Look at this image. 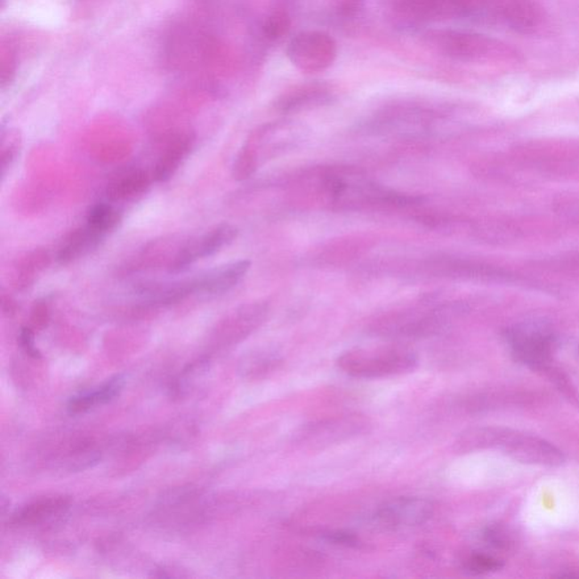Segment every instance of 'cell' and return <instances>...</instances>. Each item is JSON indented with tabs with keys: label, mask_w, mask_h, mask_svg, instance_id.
<instances>
[{
	"label": "cell",
	"mask_w": 579,
	"mask_h": 579,
	"mask_svg": "<svg viewBox=\"0 0 579 579\" xmlns=\"http://www.w3.org/2000/svg\"><path fill=\"white\" fill-rule=\"evenodd\" d=\"M334 98V92L330 85L324 83H305L291 87L283 92L275 101L274 107L282 114L314 109L330 103Z\"/></svg>",
	"instance_id": "obj_13"
},
{
	"label": "cell",
	"mask_w": 579,
	"mask_h": 579,
	"mask_svg": "<svg viewBox=\"0 0 579 579\" xmlns=\"http://www.w3.org/2000/svg\"><path fill=\"white\" fill-rule=\"evenodd\" d=\"M19 342L20 348L33 359H41V352L36 347L35 330L31 327H23L20 332Z\"/></svg>",
	"instance_id": "obj_30"
},
{
	"label": "cell",
	"mask_w": 579,
	"mask_h": 579,
	"mask_svg": "<svg viewBox=\"0 0 579 579\" xmlns=\"http://www.w3.org/2000/svg\"><path fill=\"white\" fill-rule=\"evenodd\" d=\"M260 157L255 149L250 148L245 144L240 149L238 156L236 157L235 162L232 166V177L237 181H247L250 177L253 176L256 173L258 166H260Z\"/></svg>",
	"instance_id": "obj_25"
},
{
	"label": "cell",
	"mask_w": 579,
	"mask_h": 579,
	"mask_svg": "<svg viewBox=\"0 0 579 579\" xmlns=\"http://www.w3.org/2000/svg\"><path fill=\"white\" fill-rule=\"evenodd\" d=\"M483 537H485L487 543L495 549L507 550L511 544L510 535L498 525L487 527L485 533H483Z\"/></svg>",
	"instance_id": "obj_28"
},
{
	"label": "cell",
	"mask_w": 579,
	"mask_h": 579,
	"mask_svg": "<svg viewBox=\"0 0 579 579\" xmlns=\"http://www.w3.org/2000/svg\"><path fill=\"white\" fill-rule=\"evenodd\" d=\"M337 52L334 37L316 30L298 33L286 47L287 60L306 74H318L330 68L336 60Z\"/></svg>",
	"instance_id": "obj_8"
},
{
	"label": "cell",
	"mask_w": 579,
	"mask_h": 579,
	"mask_svg": "<svg viewBox=\"0 0 579 579\" xmlns=\"http://www.w3.org/2000/svg\"><path fill=\"white\" fill-rule=\"evenodd\" d=\"M291 28V15L286 7L278 5L269 12L262 25V32L266 39L278 41L283 39Z\"/></svg>",
	"instance_id": "obj_23"
},
{
	"label": "cell",
	"mask_w": 579,
	"mask_h": 579,
	"mask_svg": "<svg viewBox=\"0 0 579 579\" xmlns=\"http://www.w3.org/2000/svg\"><path fill=\"white\" fill-rule=\"evenodd\" d=\"M435 514V503L427 498L398 497L379 506L374 514L385 527H414L427 523Z\"/></svg>",
	"instance_id": "obj_11"
},
{
	"label": "cell",
	"mask_w": 579,
	"mask_h": 579,
	"mask_svg": "<svg viewBox=\"0 0 579 579\" xmlns=\"http://www.w3.org/2000/svg\"><path fill=\"white\" fill-rule=\"evenodd\" d=\"M469 18L506 25L530 33L541 23L540 8L533 0H468Z\"/></svg>",
	"instance_id": "obj_6"
},
{
	"label": "cell",
	"mask_w": 579,
	"mask_h": 579,
	"mask_svg": "<svg viewBox=\"0 0 579 579\" xmlns=\"http://www.w3.org/2000/svg\"><path fill=\"white\" fill-rule=\"evenodd\" d=\"M336 364L349 376L379 379L414 373L418 368L419 358L402 345H384L349 350L341 354Z\"/></svg>",
	"instance_id": "obj_3"
},
{
	"label": "cell",
	"mask_w": 579,
	"mask_h": 579,
	"mask_svg": "<svg viewBox=\"0 0 579 579\" xmlns=\"http://www.w3.org/2000/svg\"><path fill=\"white\" fill-rule=\"evenodd\" d=\"M269 315L268 302L245 303L221 320L216 326V339L223 345H235L247 339L266 322Z\"/></svg>",
	"instance_id": "obj_12"
},
{
	"label": "cell",
	"mask_w": 579,
	"mask_h": 579,
	"mask_svg": "<svg viewBox=\"0 0 579 579\" xmlns=\"http://www.w3.org/2000/svg\"><path fill=\"white\" fill-rule=\"evenodd\" d=\"M372 428L365 415L347 414L305 424L294 435V443L303 448L320 451L344 441L364 436Z\"/></svg>",
	"instance_id": "obj_4"
},
{
	"label": "cell",
	"mask_w": 579,
	"mask_h": 579,
	"mask_svg": "<svg viewBox=\"0 0 579 579\" xmlns=\"http://www.w3.org/2000/svg\"><path fill=\"white\" fill-rule=\"evenodd\" d=\"M152 177L148 171L136 169L116 178L108 186L107 196L111 202L132 201L147 193L151 186Z\"/></svg>",
	"instance_id": "obj_20"
},
{
	"label": "cell",
	"mask_w": 579,
	"mask_h": 579,
	"mask_svg": "<svg viewBox=\"0 0 579 579\" xmlns=\"http://www.w3.org/2000/svg\"><path fill=\"white\" fill-rule=\"evenodd\" d=\"M391 10L407 23H438L469 18L468 0H390Z\"/></svg>",
	"instance_id": "obj_9"
},
{
	"label": "cell",
	"mask_w": 579,
	"mask_h": 579,
	"mask_svg": "<svg viewBox=\"0 0 579 579\" xmlns=\"http://www.w3.org/2000/svg\"><path fill=\"white\" fill-rule=\"evenodd\" d=\"M503 561L487 553L474 552L463 561V568L470 575H485L499 572L503 568Z\"/></svg>",
	"instance_id": "obj_26"
},
{
	"label": "cell",
	"mask_w": 579,
	"mask_h": 579,
	"mask_svg": "<svg viewBox=\"0 0 579 579\" xmlns=\"http://www.w3.org/2000/svg\"><path fill=\"white\" fill-rule=\"evenodd\" d=\"M320 537L332 544L341 545V547L361 549L364 543L359 537L347 531H320Z\"/></svg>",
	"instance_id": "obj_27"
},
{
	"label": "cell",
	"mask_w": 579,
	"mask_h": 579,
	"mask_svg": "<svg viewBox=\"0 0 579 579\" xmlns=\"http://www.w3.org/2000/svg\"><path fill=\"white\" fill-rule=\"evenodd\" d=\"M238 233L237 227L222 223L207 231L198 239L187 241L171 261L169 272L173 274L185 272L196 261L215 255L216 253L231 245L238 237Z\"/></svg>",
	"instance_id": "obj_10"
},
{
	"label": "cell",
	"mask_w": 579,
	"mask_h": 579,
	"mask_svg": "<svg viewBox=\"0 0 579 579\" xmlns=\"http://www.w3.org/2000/svg\"><path fill=\"white\" fill-rule=\"evenodd\" d=\"M282 365L283 356L277 349H260L244 358L239 365V374L248 381H261L277 372Z\"/></svg>",
	"instance_id": "obj_19"
},
{
	"label": "cell",
	"mask_w": 579,
	"mask_h": 579,
	"mask_svg": "<svg viewBox=\"0 0 579 579\" xmlns=\"http://www.w3.org/2000/svg\"><path fill=\"white\" fill-rule=\"evenodd\" d=\"M22 149V136L16 129H8L3 132L2 145H0V170L2 178H5L7 171L14 164Z\"/></svg>",
	"instance_id": "obj_24"
},
{
	"label": "cell",
	"mask_w": 579,
	"mask_h": 579,
	"mask_svg": "<svg viewBox=\"0 0 579 579\" xmlns=\"http://www.w3.org/2000/svg\"><path fill=\"white\" fill-rule=\"evenodd\" d=\"M122 221V214L107 203L95 204L87 214V226L107 236Z\"/></svg>",
	"instance_id": "obj_22"
},
{
	"label": "cell",
	"mask_w": 579,
	"mask_h": 579,
	"mask_svg": "<svg viewBox=\"0 0 579 579\" xmlns=\"http://www.w3.org/2000/svg\"><path fill=\"white\" fill-rule=\"evenodd\" d=\"M498 449L519 463L556 468L564 464L565 455L549 441L503 428H474L462 433L455 451L470 453L478 449Z\"/></svg>",
	"instance_id": "obj_1"
},
{
	"label": "cell",
	"mask_w": 579,
	"mask_h": 579,
	"mask_svg": "<svg viewBox=\"0 0 579 579\" xmlns=\"http://www.w3.org/2000/svg\"><path fill=\"white\" fill-rule=\"evenodd\" d=\"M505 339L516 361L536 372L551 368L556 337L550 328L539 323L515 325L505 333Z\"/></svg>",
	"instance_id": "obj_5"
},
{
	"label": "cell",
	"mask_w": 579,
	"mask_h": 579,
	"mask_svg": "<svg viewBox=\"0 0 579 579\" xmlns=\"http://www.w3.org/2000/svg\"><path fill=\"white\" fill-rule=\"evenodd\" d=\"M104 235L86 226L77 229L68 236L60 245L57 253V261L60 265H68L70 262L80 260L101 245Z\"/></svg>",
	"instance_id": "obj_18"
},
{
	"label": "cell",
	"mask_w": 579,
	"mask_h": 579,
	"mask_svg": "<svg viewBox=\"0 0 579 579\" xmlns=\"http://www.w3.org/2000/svg\"><path fill=\"white\" fill-rule=\"evenodd\" d=\"M50 319V310L45 300H37L31 310V328L33 330H44L47 327Z\"/></svg>",
	"instance_id": "obj_29"
},
{
	"label": "cell",
	"mask_w": 579,
	"mask_h": 579,
	"mask_svg": "<svg viewBox=\"0 0 579 579\" xmlns=\"http://www.w3.org/2000/svg\"><path fill=\"white\" fill-rule=\"evenodd\" d=\"M68 508V500L64 497H52L36 500L28 503L12 514L11 524L16 527H28L48 522L58 518Z\"/></svg>",
	"instance_id": "obj_16"
},
{
	"label": "cell",
	"mask_w": 579,
	"mask_h": 579,
	"mask_svg": "<svg viewBox=\"0 0 579 579\" xmlns=\"http://www.w3.org/2000/svg\"><path fill=\"white\" fill-rule=\"evenodd\" d=\"M364 0H334L337 12L343 15H350L359 10Z\"/></svg>",
	"instance_id": "obj_31"
},
{
	"label": "cell",
	"mask_w": 579,
	"mask_h": 579,
	"mask_svg": "<svg viewBox=\"0 0 579 579\" xmlns=\"http://www.w3.org/2000/svg\"><path fill=\"white\" fill-rule=\"evenodd\" d=\"M252 262L247 260L229 262L205 273L196 275L197 294H223L239 285L249 272Z\"/></svg>",
	"instance_id": "obj_14"
},
{
	"label": "cell",
	"mask_w": 579,
	"mask_h": 579,
	"mask_svg": "<svg viewBox=\"0 0 579 579\" xmlns=\"http://www.w3.org/2000/svg\"><path fill=\"white\" fill-rule=\"evenodd\" d=\"M420 40L430 52L457 61L485 62L516 57L514 50L506 44L478 33L431 28L423 32Z\"/></svg>",
	"instance_id": "obj_2"
},
{
	"label": "cell",
	"mask_w": 579,
	"mask_h": 579,
	"mask_svg": "<svg viewBox=\"0 0 579 579\" xmlns=\"http://www.w3.org/2000/svg\"><path fill=\"white\" fill-rule=\"evenodd\" d=\"M2 310L4 314L12 316L15 314L18 306H16L15 300L10 294L5 293L2 294Z\"/></svg>",
	"instance_id": "obj_32"
},
{
	"label": "cell",
	"mask_w": 579,
	"mask_h": 579,
	"mask_svg": "<svg viewBox=\"0 0 579 579\" xmlns=\"http://www.w3.org/2000/svg\"><path fill=\"white\" fill-rule=\"evenodd\" d=\"M194 144V133L185 132L173 136L157 162L153 178L159 182L170 181L181 168L182 162L189 156Z\"/></svg>",
	"instance_id": "obj_15"
},
{
	"label": "cell",
	"mask_w": 579,
	"mask_h": 579,
	"mask_svg": "<svg viewBox=\"0 0 579 579\" xmlns=\"http://www.w3.org/2000/svg\"><path fill=\"white\" fill-rule=\"evenodd\" d=\"M50 264V256L47 250L35 249L20 258L16 264L14 275V286L16 290H28L35 285L36 277L44 272Z\"/></svg>",
	"instance_id": "obj_21"
},
{
	"label": "cell",
	"mask_w": 579,
	"mask_h": 579,
	"mask_svg": "<svg viewBox=\"0 0 579 579\" xmlns=\"http://www.w3.org/2000/svg\"><path fill=\"white\" fill-rule=\"evenodd\" d=\"M452 316V307L446 305L427 310L401 312L382 320L374 330L386 337L421 339L439 334L451 323Z\"/></svg>",
	"instance_id": "obj_7"
},
{
	"label": "cell",
	"mask_w": 579,
	"mask_h": 579,
	"mask_svg": "<svg viewBox=\"0 0 579 579\" xmlns=\"http://www.w3.org/2000/svg\"><path fill=\"white\" fill-rule=\"evenodd\" d=\"M125 384H126L125 374H116L99 389L76 395L68 401V414L72 415L84 414L94 406L114 401L122 393Z\"/></svg>",
	"instance_id": "obj_17"
}]
</instances>
